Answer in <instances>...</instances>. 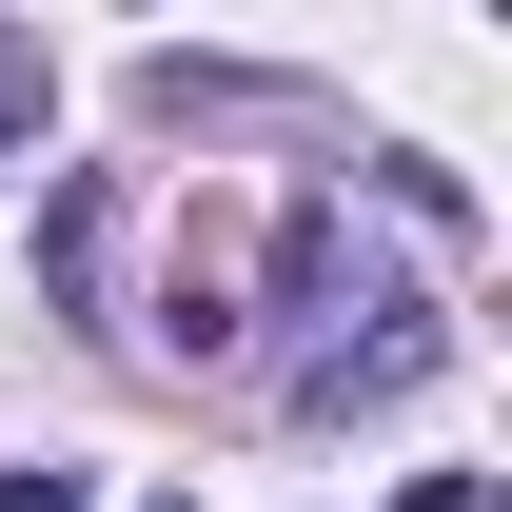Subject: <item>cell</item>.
I'll return each instance as SVG.
<instances>
[{
	"label": "cell",
	"mask_w": 512,
	"mask_h": 512,
	"mask_svg": "<svg viewBox=\"0 0 512 512\" xmlns=\"http://www.w3.org/2000/svg\"><path fill=\"white\" fill-rule=\"evenodd\" d=\"M394 512H493V473H414V493H394Z\"/></svg>",
	"instance_id": "1"
},
{
	"label": "cell",
	"mask_w": 512,
	"mask_h": 512,
	"mask_svg": "<svg viewBox=\"0 0 512 512\" xmlns=\"http://www.w3.org/2000/svg\"><path fill=\"white\" fill-rule=\"evenodd\" d=\"M0 512H79V473H0Z\"/></svg>",
	"instance_id": "2"
},
{
	"label": "cell",
	"mask_w": 512,
	"mask_h": 512,
	"mask_svg": "<svg viewBox=\"0 0 512 512\" xmlns=\"http://www.w3.org/2000/svg\"><path fill=\"white\" fill-rule=\"evenodd\" d=\"M20 99H40V79H0V138H20Z\"/></svg>",
	"instance_id": "3"
},
{
	"label": "cell",
	"mask_w": 512,
	"mask_h": 512,
	"mask_svg": "<svg viewBox=\"0 0 512 512\" xmlns=\"http://www.w3.org/2000/svg\"><path fill=\"white\" fill-rule=\"evenodd\" d=\"M178 512H197V493H178Z\"/></svg>",
	"instance_id": "4"
}]
</instances>
